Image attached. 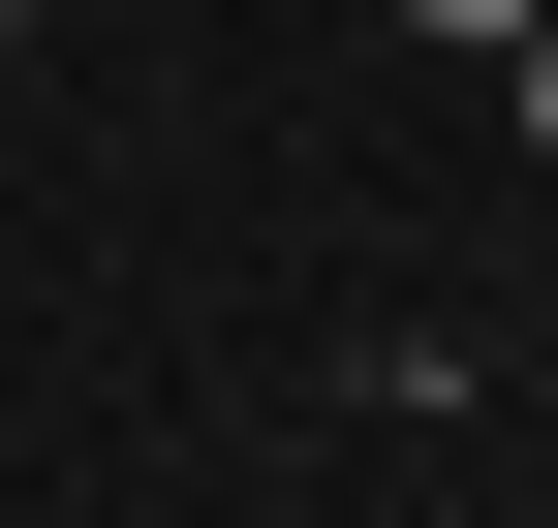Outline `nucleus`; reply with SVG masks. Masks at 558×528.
Instances as JSON below:
<instances>
[{
  "label": "nucleus",
  "mask_w": 558,
  "mask_h": 528,
  "mask_svg": "<svg viewBox=\"0 0 558 528\" xmlns=\"http://www.w3.org/2000/svg\"><path fill=\"white\" fill-rule=\"evenodd\" d=\"M403 32H465V62H497V32H527V0H403Z\"/></svg>",
  "instance_id": "nucleus-2"
},
{
  "label": "nucleus",
  "mask_w": 558,
  "mask_h": 528,
  "mask_svg": "<svg viewBox=\"0 0 558 528\" xmlns=\"http://www.w3.org/2000/svg\"><path fill=\"white\" fill-rule=\"evenodd\" d=\"M497 94H527V156H558V0H527V32H497Z\"/></svg>",
  "instance_id": "nucleus-1"
},
{
  "label": "nucleus",
  "mask_w": 558,
  "mask_h": 528,
  "mask_svg": "<svg viewBox=\"0 0 558 528\" xmlns=\"http://www.w3.org/2000/svg\"><path fill=\"white\" fill-rule=\"evenodd\" d=\"M0 62H32V0H0Z\"/></svg>",
  "instance_id": "nucleus-3"
}]
</instances>
